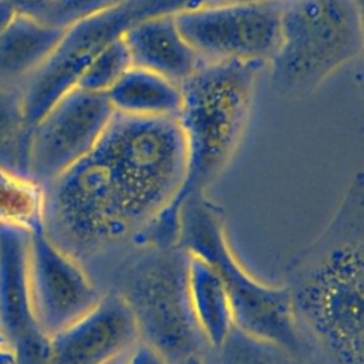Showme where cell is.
<instances>
[{
  "label": "cell",
  "mask_w": 364,
  "mask_h": 364,
  "mask_svg": "<svg viewBox=\"0 0 364 364\" xmlns=\"http://www.w3.org/2000/svg\"><path fill=\"white\" fill-rule=\"evenodd\" d=\"M185 173L176 118L115 112L94 148L43 188V229L78 262L144 233L152 246H175Z\"/></svg>",
  "instance_id": "obj_1"
},
{
  "label": "cell",
  "mask_w": 364,
  "mask_h": 364,
  "mask_svg": "<svg viewBox=\"0 0 364 364\" xmlns=\"http://www.w3.org/2000/svg\"><path fill=\"white\" fill-rule=\"evenodd\" d=\"M300 333L333 364H363L364 178L354 173L331 220L286 267Z\"/></svg>",
  "instance_id": "obj_2"
},
{
  "label": "cell",
  "mask_w": 364,
  "mask_h": 364,
  "mask_svg": "<svg viewBox=\"0 0 364 364\" xmlns=\"http://www.w3.org/2000/svg\"><path fill=\"white\" fill-rule=\"evenodd\" d=\"M266 67L253 61H203L181 84L176 119L186 148V173L173 208L176 219L182 200L206 193L236 155Z\"/></svg>",
  "instance_id": "obj_3"
},
{
  "label": "cell",
  "mask_w": 364,
  "mask_h": 364,
  "mask_svg": "<svg viewBox=\"0 0 364 364\" xmlns=\"http://www.w3.org/2000/svg\"><path fill=\"white\" fill-rule=\"evenodd\" d=\"M176 246L203 260L219 276L239 331L291 353H306L286 287L263 283L245 269L228 240L222 209L206 193L182 200Z\"/></svg>",
  "instance_id": "obj_4"
},
{
  "label": "cell",
  "mask_w": 364,
  "mask_h": 364,
  "mask_svg": "<svg viewBox=\"0 0 364 364\" xmlns=\"http://www.w3.org/2000/svg\"><path fill=\"white\" fill-rule=\"evenodd\" d=\"M363 48V4L355 0H280L272 81L287 94L314 91Z\"/></svg>",
  "instance_id": "obj_5"
},
{
  "label": "cell",
  "mask_w": 364,
  "mask_h": 364,
  "mask_svg": "<svg viewBox=\"0 0 364 364\" xmlns=\"http://www.w3.org/2000/svg\"><path fill=\"white\" fill-rule=\"evenodd\" d=\"M186 267L188 253L178 246L138 247L114 290L128 306L139 341L168 364L199 354L203 341L189 306Z\"/></svg>",
  "instance_id": "obj_6"
},
{
  "label": "cell",
  "mask_w": 364,
  "mask_h": 364,
  "mask_svg": "<svg viewBox=\"0 0 364 364\" xmlns=\"http://www.w3.org/2000/svg\"><path fill=\"white\" fill-rule=\"evenodd\" d=\"M209 1L127 0L67 27L57 46L23 87L28 125L33 128L61 97L75 88L88 65L135 23L158 14H176Z\"/></svg>",
  "instance_id": "obj_7"
},
{
  "label": "cell",
  "mask_w": 364,
  "mask_h": 364,
  "mask_svg": "<svg viewBox=\"0 0 364 364\" xmlns=\"http://www.w3.org/2000/svg\"><path fill=\"white\" fill-rule=\"evenodd\" d=\"M183 38L203 61L269 65L280 38V0L206 3L175 14Z\"/></svg>",
  "instance_id": "obj_8"
},
{
  "label": "cell",
  "mask_w": 364,
  "mask_h": 364,
  "mask_svg": "<svg viewBox=\"0 0 364 364\" xmlns=\"http://www.w3.org/2000/svg\"><path fill=\"white\" fill-rule=\"evenodd\" d=\"M114 114L107 94L68 91L31 129L28 179L40 188L55 181L94 148Z\"/></svg>",
  "instance_id": "obj_9"
},
{
  "label": "cell",
  "mask_w": 364,
  "mask_h": 364,
  "mask_svg": "<svg viewBox=\"0 0 364 364\" xmlns=\"http://www.w3.org/2000/svg\"><path fill=\"white\" fill-rule=\"evenodd\" d=\"M28 279L34 316L48 338L82 317L101 299L82 263L60 249L43 226L30 232Z\"/></svg>",
  "instance_id": "obj_10"
},
{
  "label": "cell",
  "mask_w": 364,
  "mask_h": 364,
  "mask_svg": "<svg viewBox=\"0 0 364 364\" xmlns=\"http://www.w3.org/2000/svg\"><path fill=\"white\" fill-rule=\"evenodd\" d=\"M30 232L0 225V333L17 364H47L48 337L37 324L28 279Z\"/></svg>",
  "instance_id": "obj_11"
},
{
  "label": "cell",
  "mask_w": 364,
  "mask_h": 364,
  "mask_svg": "<svg viewBox=\"0 0 364 364\" xmlns=\"http://www.w3.org/2000/svg\"><path fill=\"white\" fill-rule=\"evenodd\" d=\"M139 341L132 314L109 291L73 324L48 338L47 364H108Z\"/></svg>",
  "instance_id": "obj_12"
},
{
  "label": "cell",
  "mask_w": 364,
  "mask_h": 364,
  "mask_svg": "<svg viewBox=\"0 0 364 364\" xmlns=\"http://www.w3.org/2000/svg\"><path fill=\"white\" fill-rule=\"evenodd\" d=\"M134 67L159 74L175 84L186 81L203 63L181 34L175 14H158L135 23L122 36Z\"/></svg>",
  "instance_id": "obj_13"
},
{
  "label": "cell",
  "mask_w": 364,
  "mask_h": 364,
  "mask_svg": "<svg viewBox=\"0 0 364 364\" xmlns=\"http://www.w3.org/2000/svg\"><path fill=\"white\" fill-rule=\"evenodd\" d=\"M64 30L16 13L0 33V85L23 88L57 46Z\"/></svg>",
  "instance_id": "obj_14"
},
{
  "label": "cell",
  "mask_w": 364,
  "mask_h": 364,
  "mask_svg": "<svg viewBox=\"0 0 364 364\" xmlns=\"http://www.w3.org/2000/svg\"><path fill=\"white\" fill-rule=\"evenodd\" d=\"M186 289L202 340L220 350L235 328L230 299L222 280L209 264L188 255Z\"/></svg>",
  "instance_id": "obj_15"
},
{
  "label": "cell",
  "mask_w": 364,
  "mask_h": 364,
  "mask_svg": "<svg viewBox=\"0 0 364 364\" xmlns=\"http://www.w3.org/2000/svg\"><path fill=\"white\" fill-rule=\"evenodd\" d=\"M115 112L134 117H172L181 109V85L152 71L131 67L107 92Z\"/></svg>",
  "instance_id": "obj_16"
},
{
  "label": "cell",
  "mask_w": 364,
  "mask_h": 364,
  "mask_svg": "<svg viewBox=\"0 0 364 364\" xmlns=\"http://www.w3.org/2000/svg\"><path fill=\"white\" fill-rule=\"evenodd\" d=\"M31 129L24 112L23 88L0 85V168L27 179Z\"/></svg>",
  "instance_id": "obj_17"
},
{
  "label": "cell",
  "mask_w": 364,
  "mask_h": 364,
  "mask_svg": "<svg viewBox=\"0 0 364 364\" xmlns=\"http://www.w3.org/2000/svg\"><path fill=\"white\" fill-rule=\"evenodd\" d=\"M0 225L33 232L43 226V188L0 168Z\"/></svg>",
  "instance_id": "obj_18"
},
{
  "label": "cell",
  "mask_w": 364,
  "mask_h": 364,
  "mask_svg": "<svg viewBox=\"0 0 364 364\" xmlns=\"http://www.w3.org/2000/svg\"><path fill=\"white\" fill-rule=\"evenodd\" d=\"M219 351L222 364H314L306 353H291L256 340L236 327Z\"/></svg>",
  "instance_id": "obj_19"
},
{
  "label": "cell",
  "mask_w": 364,
  "mask_h": 364,
  "mask_svg": "<svg viewBox=\"0 0 364 364\" xmlns=\"http://www.w3.org/2000/svg\"><path fill=\"white\" fill-rule=\"evenodd\" d=\"M132 65L124 38L105 48L85 70L77 87L91 92H107Z\"/></svg>",
  "instance_id": "obj_20"
},
{
  "label": "cell",
  "mask_w": 364,
  "mask_h": 364,
  "mask_svg": "<svg viewBox=\"0 0 364 364\" xmlns=\"http://www.w3.org/2000/svg\"><path fill=\"white\" fill-rule=\"evenodd\" d=\"M124 1L127 0H51L40 20L58 28H67L85 17Z\"/></svg>",
  "instance_id": "obj_21"
},
{
  "label": "cell",
  "mask_w": 364,
  "mask_h": 364,
  "mask_svg": "<svg viewBox=\"0 0 364 364\" xmlns=\"http://www.w3.org/2000/svg\"><path fill=\"white\" fill-rule=\"evenodd\" d=\"M127 364H168V361L155 348L139 341L131 351Z\"/></svg>",
  "instance_id": "obj_22"
},
{
  "label": "cell",
  "mask_w": 364,
  "mask_h": 364,
  "mask_svg": "<svg viewBox=\"0 0 364 364\" xmlns=\"http://www.w3.org/2000/svg\"><path fill=\"white\" fill-rule=\"evenodd\" d=\"M17 14L41 18L51 0H6Z\"/></svg>",
  "instance_id": "obj_23"
},
{
  "label": "cell",
  "mask_w": 364,
  "mask_h": 364,
  "mask_svg": "<svg viewBox=\"0 0 364 364\" xmlns=\"http://www.w3.org/2000/svg\"><path fill=\"white\" fill-rule=\"evenodd\" d=\"M14 9L6 0H0V33L7 26V23L14 17Z\"/></svg>",
  "instance_id": "obj_24"
},
{
  "label": "cell",
  "mask_w": 364,
  "mask_h": 364,
  "mask_svg": "<svg viewBox=\"0 0 364 364\" xmlns=\"http://www.w3.org/2000/svg\"><path fill=\"white\" fill-rule=\"evenodd\" d=\"M0 364H17V357L10 346L0 347Z\"/></svg>",
  "instance_id": "obj_25"
},
{
  "label": "cell",
  "mask_w": 364,
  "mask_h": 364,
  "mask_svg": "<svg viewBox=\"0 0 364 364\" xmlns=\"http://www.w3.org/2000/svg\"><path fill=\"white\" fill-rule=\"evenodd\" d=\"M181 364H205V363H203L200 354H196V355H192V357L186 358V360H185L183 363H181Z\"/></svg>",
  "instance_id": "obj_26"
},
{
  "label": "cell",
  "mask_w": 364,
  "mask_h": 364,
  "mask_svg": "<svg viewBox=\"0 0 364 364\" xmlns=\"http://www.w3.org/2000/svg\"><path fill=\"white\" fill-rule=\"evenodd\" d=\"M230 1H256V0H210L209 3H230Z\"/></svg>",
  "instance_id": "obj_27"
},
{
  "label": "cell",
  "mask_w": 364,
  "mask_h": 364,
  "mask_svg": "<svg viewBox=\"0 0 364 364\" xmlns=\"http://www.w3.org/2000/svg\"><path fill=\"white\" fill-rule=\"evenodd\" d=\"M4 346H9V343H7V340L3 337V334L0 333V347H4Z\"/></svg>",
  "instance_id": "obj_28"
},
{
  "label": "cell",
  "mask_w": 364,
  "mask_h": 364,
  "mask_svg": "<svg viewBox=\"0 0 364 364\" xmlns=\"http://www.w3.org/2000/svg\"><path fill=\"white\" fill-rule=\"evenodd\" d=\"M357 3H360V4H363V0H355Z\"/></svg>",
  "instance_id": "obj_29"
}]
</instances>
